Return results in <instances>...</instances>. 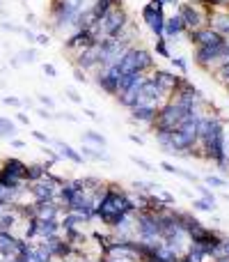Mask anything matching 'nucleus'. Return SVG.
I'll use <instances>...</instances> for the list:
<instances>
[{"label": "nucleus", "mask_w": 229, "mask_h": 262, "mask_svg": "<svg viewBox=\"0 0 229 262\" xmlns=\"http://www.w3.org/2000/svg\"><path fill=\"white\" fill-rule=\"evenodd\" d=\"M37 115H39L41 120H55V115H53V110H48V108H44V106H41V108H37Z\"/></svg>", "instance_id": "obj_46"}, {"label": "nucleus", "mask_w": 229, "mask_h": 262, "mask_svg": "<svg viewBox=\"0 0 229 262\" xmlns=\"http://www.w3.org/2000/svg\"><path fill=\"white\" fill-rule=\"evenodd\" d=\"M222 255H229V237H222V244H220V248L215 251L213 260L215 257H222Z\"/></svg>", "instance_id": "obj_37"}, {"label": "nucleus", "mask_w": 229, "mask_h": 262, "mask_svg": "<svg viewBox=\"0 0 229 262\" xmlns=\"http://www.w3.org/2000/svg\"><path fill=\"white\" fill-rule=\"evenodd\" d=\"M224 87H227V92H229V83H227V85H224Z\"/></svg>", "instance_id": "obj_57"}, {"label": "nucleus", "mask_w": 229, "mask_h": 262, "mask_svg": "<svg viewBox=\"0 0 229 262\" xmlns=\"http://www.w3.org/2000/svg\"><path fill=\"white\" fill-rule=\"evenodd\" d=\"M23 37H25L27 44H35V32H32V30H27V28H25V30H23Z\"/></svg>", "instance_id": "obj_51"}, {"label": "nucleus", "mask_w": 229, "mask_h": 262, "mask_svg": "<svg viewBox=\"0 0 229 262\" xmlns=\"http://www.w3.org/2000/svg\"><path fill=\"white\" fill-rule=\"evenodd\" d=\"M154 51H156V55H160V58H165V60H169V58H172V51H169L167 39H165V37H156Z\"/></svg>", "instance_id": "obj_27"}, {"label": "nucleus", "mask_w": 229, "mask_h": 262, "mask_svg": "<svg viewBox=\"0 0 229 262\" xmlns=\"http://www.w3.org/2000/svg\"><path fill=\"white\" fill-rule=\"evenodd\" d=\"M128 12L124 9V5H114L110 12H105L101 18H96L94 26L90 28V35L94 37V41H101L105 37H117V32L124 28V23L128 21Z\"/></svg>", "instance_id": "obj_1"}, {"label": "nucleus", "mask_w": 229, "mask_h": 262, "mask_svg": "<svg viewBox=\"0 0 229 262\" xmlns=\"http://www.w3.org/2000/svg\"><path fill=\"white\" fill-rule=\"evenodd\" d=\"M60 232H62L60 230V219H39V234H37V239H44Z\"/></svg>", "instance_id": "obj_22"}, {"label": "nucleus", "mask_w": 229, "mask_h": 262, "mask_svg": "<svg viewBox=\"0 0 229 262\" xmlns=\"http://www.w3.org/2000/svg\"><path fill=\"white\" fill-rule=\"evenodd\" d=\"M25 168H27V163L21 159H16V156H7V159L0 161V170H5L7 175L21 179V182H25Z\"/></svg>", "instance_id": "obj_16"}, {"label": "nucleus", "mask_w": 229, "mask_h": 262, "mask_svg": "<svg viewBox=\"0 0 229 262\" xmlns=\"http://www.w3.org/2000/svg\"><path fill=\"white\" fill-rule=\"evenodd\" d=\"M133 191H140V193H154L156 188H158V184L154 182H142V179H135V182L131 184Z\"/></svg>", "instance_id": "obj_30"}, {"label": "nucleus", "mask_w": 229, "mask_h": 262, "mask_svg": "<svg viewBox=\"0 0 229 262\" xmlns=\"http://www.w3.org/2000/svg\"><path fill=\"white\" fill-rule=\"evenodd\" d=\"M18 129H16V122L9 117H0V138H7V140H12V138H16Z\"/></svg>", "instance_id": "obj_24"}, {"label": "nucleus", "mask_w": 229, "mask_h": 262, "mask_svg": "<svg viewBox=\"0 0 229 262\" xmlns=\"http://www.w3.org/2000/svg\"><path fill=\"white\" fill-rule=\"evenodd\" d=\"M128 113H131V122H140V124L151 127L156 115H158V108H156V106H149V104H137V106H133Z\"/></svg>", "instance_id": "obj_14"}, {"label": "nucleus", "mask_w": 229, "mask_h": 262, "mask_svg": "<svg viewBox=\"0 0 229 262\" xmlns=\"http://www.w3.org/2000/svg\"><path fill=\"white\" fill-rule=\"evenodd\" d=\"M82 154V159L85 161H103V163H110V156L105 154V150H101V147H92V145H87V142H82V147L78 150Z\"/></svg>", "instance_id": "obj_18"}, {"label": "nucleus", "mask_w": 229, "mask_h": 262, "mask_svg": "<svg viewBox=\"0 0 229 262\" xmlns=\"http://www.w3.org/2000/svg\"><path fill=\"white\" fill-rule=\"evenodd\" d=\"M131 161H133V163L137 165V168L147 170V173H151V170H156L154 165H151V163H149V161H147V159H142V156H131Z\"/></svg>", "instance_id": "obj_35"}, {"label": "nucleus", "mask_w": 229, "mask_h": 262, "mask_svg": "<svg viewBox=\"0 0 229 262\" xmlns=\"http://www.w3.org/2000/svg\"><path fill=\"white\" fill-rule=\"evenodd\" d=\"M142 21L147 23L154 37H163V28H165V12L163 9H156L154 5H145L142 7Z\"/></svg>", "instance_id": "obj_8"}, {"label": "nucleus", "mask_w": 229, "mask_h": 262, "mask_svg": "<svg viewBox=\"0 0 229 262\" xmlns=\"http://www.w3.org/2000/svg\"><path fill=\"white\" fill-rule=\"evenodd\" d=\"M32 138H35V140H39L41 145H50V140H53V138H48L44 131H32Z\"/></svg>", "instance_id": "obj_43"}, {"label": "nucleus", "mask_w": 229, "mask_h": 262, "mask_svg": "<svg viewBox=\"0 0 229 262\" xmlns=\"http://www.w3.org/2000/svg\"><path fill=\"white\" fill-rule=\"evenodd\" d=\"M169 62H172V67H177L179 72H181V76H188V60L186 58H181V55H179V58H169Z\"/></svg>", "instance_id": "obj_33"}, {"label": "nucleus", "mask_w": 229, "mask_h": 262, "mask_svg": "<svg viewBox=\"0 0 229 262\" xmlns=\"http://www.w3.org/2000/svg\"><path fill=\"white\" fill-rule=\"evenodd\" d=\"M0 30H9V32H18V35H23V30H25V28L14 26V23H7V21H0Z\"/></svg>", "instance_id": "obj_40"}, {"label": "nucleus", "mask_w": 229, "mask_h": 262, "mask_svg": "<svg viewBox=\"0 0 229 262\" xmlns=\"http://www.w3.org/2000/svg\"><path fill=\"white\" fill-rule=\"evenodd\" d=\"M55 117H60V120H69V122H78V117H76V115L67 113V110H64V113H60V115H55Z\"/></svg>", "instance_id": "obj_49"}, {"label": "nucleus", "mask_w": 229, "mask_h": 262, "mask_svg": "<svg viewBox=\"0 0 229 262\" xmlns=\"http://www.w3.org/2000/svg\"><path fill=\"white\" fill-rule=\"evenodd\" d=\"M92 44H96V41H94V37L90 35V30H73V35H69L67 39H64V51H69V53L73 55Z\"/></svg>", "instance_id": "obj_11"}, {"label": "nucleus", "mask_w": 229, "mask_h": 262, "mask_svg": "<svg viewBox=\"0 0 229 262\" xmlns=\"http://www.w3.org/2000/svg\"><path fill=\"white\" fill-rule=\"evenodd\" d=\"M62 182L64 179L60 177V175H53L48 170L39 182L27 184V193H30L32 200H53V198L58 196V188L62 186Z\"/></svg>", "instance_id": "obj_4"}, {"label": "nucleus", "mask_w": 229, "mask_h": 262, "mask_svg": "<svg viewBox=\"0 0 229 262\" xmlns=\"http://www.w3.org/2000/svg\"><path fill=\"white\" fill-rule=\"evenodd\" d=\"M41 152H44V156H48V163H50V165H55L58 161H62V156H60L50 145H44V147H41Z\"/></svg>", "instance_id": "obj_34"}, {"label": "nucleus", "mask_w": 229, "mask_h": 262, "mask_svg": "<svg viewBox=\"0 0 229 262\" xmlns=\"http://www.w3.org/2000/svg\"><path fill=\"white\" fill-rule=\"evenodd\" d=\"M0 202H16V193L5 188V186H0Z\"/></svg>", "instance_id": "obj_36"}, {"label": "nucleus", "mask_w": 229, "mask_h": 262, "mask_svg": "<svg viewBox=\"0 0 229 262\" xmlns=\"http://www.w3.org/2000/svg\"><path fill=\"white\" fill-rule=\"evenodd\" d=\"M142 76H145V74H137V72L122 74V76H119V83H117V85H119V92H126L128 87H133V85H135V83L140 81ZM119 92H117V94H119Z\"/></svg>", "instance_id": "obj_23"}, {"label": "nucleus", "mask_w": 229, "mask_h": 262, "mask_svg": "<svg viewBox=\"0 0 229 262\" xmlns=\"http://www.w3.org/2000/svg\"><path fill=\"white\" fill-rule=\"evenodd\" d=\"M18 60H21V64H32V62H37V51L35 49H25V51H21V53L16 55Z\"/></svg>", "instance_id": "obj_32"}, {"label": "nucleus", "mask_w": 229, "mask_h": 262, "mask_svg": "<svg viewBox=\"0 0 229 262\" xmlns=\"http://www.w3.org/2000/svg\"><path fill=\"white\" fill-rule=\"evenodd\" d=\"M209 26L220 32L224 39H229V7L209 9Z\"/></svg>", "instance_id": "obj_12"}, {"label": "nucleus", "mask_w": 229, "mask_h": 262, "mask_svg": "<svg viewBox=\"0 0 229 262\" xmlns=\"http://www.w3.org/2000/svg\"><path fill=\"white\" fill-rule=\"evenodd\" d=\"M82 113H85V115H87V117H90V120H96V122H99V120H101L99 115H96V113H94V110H92V108H85V110H82Z\"/></svg>", "instance_id": "obj_54"}, {"label": "nucleus", "mask_w": 229, "mask_h": 262, "mask_svg": "<svg viewBox=\"0 0 229 262\" xmlns=\"http://www.w3.org/2000/svg\"><path fill=\"white\" fill-rule=\"evenodd\" d=\"M41 69H44V74H46L48 78H55V76H58V69H55V64H50V62H44V67H41Z\"/></svg>", "instance_id": "obj_45"}, {"label": "nucleus", "mask_w": 229, "mask_h": 262, "mask_svg": "<svg viewBox=\"0 0 229 262\" xmlns=\"http://www.w3.org/2000/svg\"><path fill=\"white\" fill-rule=\"evenodd\" d=\"M160 168H163L165 173L174 175V177H181V179H186V182H192V184H197V182H199V177H197L195 173H190V170H183V168H179V165L169 163V161H160Z\"/></svg>", "instance_id": "obj_19"}, {"label": "nucleus", "mask_w": 229, "mask_h": 262, "mask_svg": "<svg viewBox=\"0 0 229 262\" xmlns=\"http://www.w3.org/2000/svg\"><path fill=\"white\" fill-rule=\"evenodd\" d=\"M190 205H192V209H195V211H209V214H211V211H215V207L209 205L206 200H202V198H192Z\"/></svg>", "instance_id": "obj_31"}, {"label": "nucleus", "mask_w": 229, "mask_h": 262, "mask_svg": "<svg viewBox=\"0 0 229 262\" xmlns=\"http://www.w3.org/2000/svg\"><path fill=\"white\" fill-rule=\"evenodd\" d=\"M64 94H67V99H69V101H73V104H82V97L78 94V92L73 90V87H67V92H64Z\"/></svg>", "instance_id": "obj_41"}, {"label": "nucleus", "mask_w": 229, "mask_h": 262, "mask_svg": "<svg viewBox=\"0 0 229 262\" xmlns=\"http://www.w3.org/2000/svg\"><path fill=\"white\" fill-rule=\"evenodd\" d=\"M35 44H39V46H48V44H50V37H48V35H44V32H41V35H35Z\"/></svg>", "instance_id": "obj_47"}, {"label": "nucleus", "mask_w": 229, "mask_h": 262, "mask_svg": "<svg viewBox=\"0 0 229 262\" xmlns=\"http://www.w3.org/2000/svg\"><path fill=\"white\" fill-rule=\"evenodd\" d=\"M16 122L18 124H25V127H27V124H30V117H27L25 113H16Z\"/></svg>", "instance_id": "obj_50"}, {"label": "nucleus", "mask_w": 229, "mask_h": 262, "mask_svg": "<svg viewBox=\"0 0 229 262\" xmlns=\"http://www.w3.org/2000/svg\"><path fill=\"white\" fill-rule=\"evenodd\" d=\"M37 101H39V104L44 106V108H48V110H53V108H55V101L50 99L48 94H37Z\"/></svg>", "instance_id": "obj_39"}, {"label": "nucleus", "mask_w": 229, "mask_h": 262, "mask_svg": "<svg viewBox=\"0 0 229 262\" xmlns=\"http://www.w3.org/2000/svg\"><path fill=\"white\" fill-rule=\"evenodd\" d=\"M156 193H158V198L165 202V205H169V207L174 205V196H172L169 191H163V188H156Z\"/></svg>", "instance_id": "obj_38"}, {"label": "nucleus", "mask_w": 229, "mask_h": 262, "mask_svg": "<svg viewBox=\"0 0 229 262\" xmlns=\"http://www.w3.org/2000/svg\"><path fill=\"white\" fill-rule=\"evenodd\" d=\"M195 188H197V193H199V198H202V200H206V202H209V205L218 207V198H215V193L211 191V188L206 186V184H199V182H197V184H195Z\"/></svg>", "instance_id": "obj_26"}, {"label": "nucleus", "mask_w": 229, "mask_h": 262, "mask_svg": "<svg viewBox=\"0 0 229 262\" xmlns=\"http://www.w3.org/2000/svg\"><path fill=\"white\" fill-rule=\"evenodd\" d=\"M224 49H227V41L218 46H195V64L202 72H213L220 64Z\"/></svg>", "instance_id": "obj_5"}, {"label": "nucleus", "mask_w": 229, "mask_h": 262, "mask_svg": "<svg viewBox=\"0 0 229 262\" xmlns=\"http://www.w3.org/2000/svg\"><path fill=\"white\" fill-rule=\"evenodd\" d=\"M149 5H154L156 9H163V7H165V0H151Z\"/></svg>", "instance_id": "obj_56"}, {"label": "nucleus", "mask_w": 229, "mask_h": 262, "mask_svg": "<svg viewBox=\"0 0 229 262\" xmlns=\"http://www.w3.org/2000/svg\"><path fill=\"white\" fill-rule=\"evenodd\" d=\"M3 104L5 106H14V108H21L23 99H18V97H3Z\"/></svg>", "instance_id": "obj_42"}, {"label": "nucleus", "mask_w": 229, "mask_h": 262, "mask_svg": "<svg viewBox=\"0 0 229 262\" xmlns=\"http://www.w3.org/2000/svg\"><path fill=\"white\" fill-rule=\"evenodd\" d=\"M204 184L206 186H211V188H224L227 186V179H224L222 175H206Z\"/></svg>", "instance_id": "obj_29"}, {"label": "nucleus", "mask_w": 229, "mask_h": 262, "mask_svg": "<svg viewBox=\"0 0 229 262\" xmlns=\"http://www.w3.org/2000/svg\"><path fill=\"white\" fill-rule=\"evenodd\" d=\"M119 3H122V0H94V3H92V12H94L96 18H101L105 12H110V9Z\"/></svg>", "instance_id": "obj_25"}, {"label": "nucleus", "mask_w": 229, "mask_h": 262, "mask_svg": "<svg viewBox=\"0 0 229 262\" xmlns=\"http://www.w3.org/2000/svg\"><path fill=\"white\" fill-rule=\"evenodd\" d=\"M186 35L195 46H218V44H224V41H227L220 32H215L211 26H204V28H199V30L186 32Z\"/></svg>", "instance_id": "obj_7"}, {"label": "nucleus", "mask_w": 229, "mask_h": 262, "mask_svg": "<svg viewBox=\"0 0 229 262\" xmlns=\"http://www.w3.org/2000/svg\"><path fill=\"white\" fill-rule=\"evenodd\" d=\"M195 108V106H192ZM186 106L177 104L174 99H169L165 106L158 108V115H156L154 124H151V131H174L179 124H183L188 117H190V110Z\"/></svg>", "instance_id": "obj_2"}, {"label": "nucleus", "mask_w": 229, "mask_h": 262, "mask_svg": "<svg viewBox=\"0 0 229 262\" xmlns=\"http://www.w3.org/2000/svg\"><path fill=\"white\" fill-rule=\"evenodd\" d=\"M53 168V165L46 161V163H30L25 168V184H32V182H39L41 177H44L48 170Z\"/></svg>", "instance_id": "obj_20"}, {"label": "nucleus", "mask_w": 229, "mask_h": 262, "mask_svg": "<svg viewBox=\"0 0 229 262\" xmlns=\"http://www.w3.org/2000/svg\"><path fill=\"white\" fill-rule=\"evenodd\" d=\"M80 140L87 142V145H92V147H101V150H105V147H108V138H105L103 133L94 131V129H85V131H82V136H80Z\"/></svg>", "instance_id": "obj_21"}, {"label": "nucleus", "mask_w": 229, "mask_h": 262, "mask_svg": "<svg viewBox=\"0 0 229 262\" xmlns=\"http://www.w3.org/2000/svg\"><path fill=\"white\" fill-rule=\"evenodd\" d=\"M73 78H76V83H87L90 78H87V74L82 72V69H78V67H73Z\"/></svg>", "instance_id": "obj_44"}, {"label": "nucleus", "mask_w": 229, "mask_h": 262, "mask_svg": "<svg viewBox=\"0 0 229 262\" xmlns=\"http://www.w3.org/2000/svg\"><path fill=\"white\" fill-rule=\"evenodd\" d=\"M128 138H131V142H135V145H145V138L137 136V133H131Z\"/></svg>", "instance_id": "obj_52"}, {"label": "nucleus", "mask_w": 229, "mask_h": 262, "mask_svg": "<svg viewBox=\"0 0 229 262\" xmlns=\"http://www.w3.org/2000/svg\"><path fill=\"white\" fill-rule=\"evenodd\" d=\"M25 23H27V26H37V23H39V21H37V16H35V14H27V16H25Z\"/></svg>", "instance_id": "obj_55"}, {"label": "nucleus", "mask_w": 229, "mask_h": 262, "mask_svg": "<svg viewBox=\"0 0 229 262\" xmlns=\"http://www.w3.org/2000/svg\"><path fill=\"white\" fill-rule=\"evenodd\" d=\"M73 67L82 69L85 74H94L99 69V46L92 44L87 49L73 53Z\"/></svg>", "instance_id": "obj_6"}, {"label": "nucleus", "mask_w": 229, "mask_h": 262, "mask_svg": "<svg viewBox=\"0 0 229 262\" xmlns=\"http://www.w3.org/2000/svg\"><path fill=\"white\" fill-rule=\"evenodd\" d=\"M149 78L165 92V94H169V97H172V92L177 90L179 81H181V76H177V74L169 72V69H154V72L149 74Z\"/></svg>", "instance_id": "obj_10"}, {"label": "nucleus", "mask_w": 229, "mask_h": 262, "mask_svg": "<svg viewBox=\"0 0 229 262\" xmlns=\"http://www.w3.org/2000/svg\"><path fill=\"white\" fill-rule=\"evenodd\" d=\"M0 7H3V0H0Z\"/></svg>", "instance_id": "obj_58"}, {"label": "nucleus", "mask_w": 229, "mask_h": 262, "mask_svg": "<svg viewBox=\"0 0 229 262\" xmlns=\"http://www.w3.org/2000/svg\"><path fill=\"white\" fill-rule=\"evenodd\" d=\"M9 145H12V147H16V150H21V147H25V142H23V140H18V138H12V140H9Z\"/></svg>", "instance_id": "obj_53"}, {"label": "nucleus", "mask_w": 229, "mask_h": 262, "mask_svg": "<svg viewBox=\"0 0 229 262\" xmlns=\"http://www.w3.org/2000/svg\"><path fill=\"white\" fill-rule=\"evenodd\" d=\"M211 74H213V78H215L218 83L227 85V83H229V62H227V64H220V67H215Z\"/></svg>", "instance_id": "obj_28"}, {"label": "nucleus", "mask_w": 229, "mask_h": 262, "mask_svg": "<svg viewBox=\"0 0 229 262\" xmlns=\"http://www.w3.org/2000/svg\"><path fill=\"white\" fill-rule=\"evenodd\" d=\"M5 262H30V257H27V255H18V253H16V255L7 257Z\"/></svg>", "instance_id": "obj_48"}, {"label": "nucleus", "mask_w": 229, "mask_h": 262, "mask_svg": "<svg viewBox=\"0 0 229 262\" xmlns=\"http://www.w3.org/2000/svg\"><path fill=\"white\" fill-rule=\"evenodd\" d=\"M181 35H186V26H183V18L177 14L172 16H165V28H163V37L167 41H177Z\"/></svg>", "instance_id": "obj_15"}, {"label": "nucleus", "mask_w": 229, "mask_h": 262, "mask_svg": "<svg viewBox=\"0 0 229 262\" xmlns=\"http://www.w3.org/2000/svg\"><path fill=\"white\" fill-rule=\"evenodd\" d=\"M179 16L183 18V26H186V32L199 30V28L209 26V9L202 3H179Z\"/></svg>", "instance_id": "obj_3"}, {"label": "nucleus", "mask_w": 229, "mask_h": 262, "mask_svg": "<svg viewBox=\"0 0 229 262\" xmlns=\"http://www.w3.org/2000/svg\"><path fill=\"white\" fill-rule=\"evenodd\" d=\"M133 69L137 74H151L156 69V58L145 46H133Z\"/></svg>", "instance_id": "obj_9"}, {"label": "nucleus", "mask_w": 229, "mask_h": 262, "mask_svg": "<svg viewBox=\"0 0 229 262\" xmlns=\"http://www.w3.org/2000/svg\"><path fill=\"white\" fill-rule=\"evenodd\" d=\"M50 145L58 150V154L62 156V159H67V161H71L73 165H82L85 163V159H82V154L78 150H73L69 142H64V140H50Z\"/></svg>", "instance_id": "obj_17"}, {"label": "nucleus", "mask_w": 229, "mask_h": 262, "mask_svg": "<svg viewBox=\"0 0 229 262\" xmlns=\"http://www.w3.org/2000/svg\"><path fill=\"white\" fill-rule=\"evenodd\" d=\"M32 211L37 219H60L62 207H60L58 198L53 200H32Z\"/></svg>", "instance_id": "obj_13"}]
</instances>
